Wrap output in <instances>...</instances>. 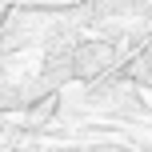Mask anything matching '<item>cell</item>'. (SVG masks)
<instances>
[{
	"label": "cell",
	"instance_id": "6da1fadb",
	"mask_svg": "<svg viewBox=\"0 0 152 152\" xmlns=\"http://www.w3.org/2000/svg\"><path fill=\"white\" fill-rule=\"evenodd\" d=\"M112 60H116V48L108 40H92V44H80L72 52V68L80 76H100L104 68H112Z\"/></svg>",
	"mask_w": 152,
	"mask_h": 152
},
{
	"label": "cell",
	"instance_id": "7a4b0ae2",
	"mask_svg": "<svg viewBox=\"0 0 152 152\" xmlns=\"http://www.w3.org/2000/svg\"><path fill=\"white\" fill-rule=\"evenodd\" d=\"M4 12H8V8H4V4H0V24H4Z\"/></svg>",
	"mask_w": 152,
	"mask_h": 152
}]
</instances>
